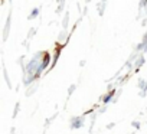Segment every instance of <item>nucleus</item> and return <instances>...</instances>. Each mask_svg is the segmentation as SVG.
I'll return each instance as SVG.
<instances>
[{"label":"nucleus","mask_w":147,"mask_h":134,"mask_svg":"<svg viewBox=\"0 0 147 134\" xmlns=\"http://www.w3.org/2000/svg\"><path fill=\"white\" fill-rule=\"evenodd\" d=\"M36 15H38V9H35V10L32 12V15H30V17H35Z\"/></svg>","instance_id":"f03ea898"},{"label":"nucleus","mask_w":147,"mask_h":134,"mask_svg":"<svg viewBox=\"0 0 147 134\" xmlns=\"http://www.w3.org/2000/svg\"><path fill=\"white\" fill-rule=\"evenodd\" d=\"M111 95H113V92H111V94H108V95H105V98H102V100H104V102H108V101H110V98H111Z\"/></svg>","instance_id":"f257e3e1"}]
</instances>
